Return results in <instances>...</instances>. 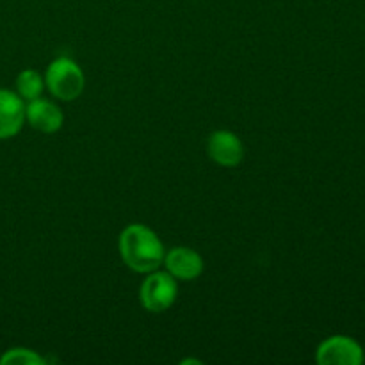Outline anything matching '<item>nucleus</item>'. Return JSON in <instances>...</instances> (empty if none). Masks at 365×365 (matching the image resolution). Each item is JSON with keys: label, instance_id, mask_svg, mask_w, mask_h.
I'll use <instances>...</instances> for the list:
<instances>
[{"label": "nucleus", "instance_id": "nucleus-10", "mask_svg": "<svg viewBox=\"0 0 365 365\" xmlns=\"http://www.w3.org/2000/svg\"><path fill=\"white\" fill-rule=\"evenodd\" d=\"M45 360L32 349L13 348L0 356V365H41Z\"/></svg>", "mask_w": 365, "mask_h": 365}, {"label": "nucleus", "instance_id": "nucleus-3", "mask_svg": "<svg viewBox=\"0 0 365 365\" xmlns=\"http://www.w3.org/2000/svg\"><path fill=\"white\" fill-rule=\"evenodd\" d=\"M178 294L177 280L168 271H152L141 285V303L148 312L159 314L170 309Z\"/></svg>", "mask_w": 365, "mask_h": 365}, {"label": "nucleus", "instance_id": "nucleus-8", "mask_svg": "<svg viewBox=\"0 0 365 365\" xmlns=\"http://www.w3.org/2000/svg\"><path fill=\"white\" fill-rule=\"evenodd\" d=\"M25 120L36 130L43 134H53L63 127L64 114L56 103L39 96V98L31 100L25 107Z\"/></svg>", "mask_w": 365, "mask_h": 365}, {"label": "nucleus", "instance_id": "nucleus-5", "mask_svg": "<svg viewBox=\"0 0 365 365\" xmlns=\"http://www.w3.org/2000/svg\"><path fill=\"white\" fill-rule=\"evenodd\" d=\"M207 153L216 164L225 168L239 166L245 155L242 143L234 132L217 130L207 141Z\"/></svg>", "mask_w": 365, "mask_h": 365}, {"label": "nucleus", "instance_id": "nucleus-2", "mask_svg": "<svg viewBox=\"0 0 365 365\" xmlns=\"http://www.w3.org/2000/svg\"><path fill=\"white\" fill-rule=\"evenodd\" d=\"M45 84L56 98L70 102L82 95L86 81L77 63L68 57H59L48 64V70L45 73Z\"/></svg>", "mask_w": 365, "mask_h": 365}, {"label": "nucleus", "instance_id": "nucleus-7", "mask_svg": "<svg viewBox=\"0 0 365 365\" xmlns=\"http://www.w3.org/2000/svg\"><path fill=\"white\" fill-rule=\"evenodd\" d=\"M25 123V103L18 93L0 89V141L14 138Z\"/></svg>", "mask_w": 365, "mask_h": 365}, {"label": "nucleus", "instance_id": "nucleus-6", "mask_svg": "<svg viewBox=\"0 0 365 365\" xmlns=\"http://www.w3.org/2000/svg\"><path fill=\"white\" fill-rule=\"evenodd\" d=\"M163 262L166 266L168 273L175 280H195L203 271V260L200 253L191 248H184V246H178V248H173L168 253H164Z\"/></svg>", "mask_w": 365, "mask_h": 365}, {"label": "nucleus", "instance_id": "nucleus-1", "mask_svg": "<svg viewBox=\"0 0 365 365\" xmlns=\"http://www.w3.org/2000/svg\"><path fill=\"white\" fill-rule=\"evenodd\" d=\"M121 260L135 273H152L163 264L164 246L152 228L145 225H128L118 241Z\"/></svg>", "mask_w": 365, "mask_h": 365}, {"label": "nucleus", "instance_id": "nucleus-9", "mask_svg": "<svg viewBox=\"0 0 365 365\" xmlns=\"http://www.w3.org/2000/svg\"><path fill=\"white\" fill-rule=\"evenodd\" d=\"M45 88V78L36 70H24L16 77V93L21 100H36L41 96Z\"/></svg>", "mask_w": 365, "mask_h": 365}, {"label": "nucleus", "instance_id": "nucleus-4", "mask_svg": "<svg viewBox=\"0 0 365 365\" xmlns=\"http://www.w3.org/2000/svg\"><path fill=\"white\" fill-rule=\"evenodd\" d=\"M317 364L321 365H360L364 364L362 346L351 337L335 335L321 342L316 353Z\"/></svg>", "mask_w": 365, "mask_h": 365}]
</instances>
